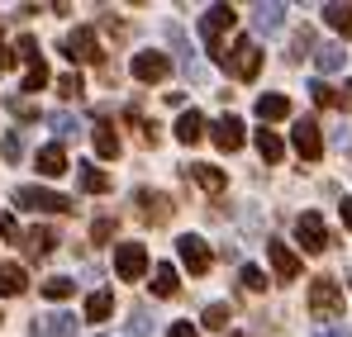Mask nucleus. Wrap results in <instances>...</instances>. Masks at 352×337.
I'll use <instances>...</instances> for the list:
<instances>
[{"label": "nucleus", "instance_id": "5701e85b", "mask_svg": "<svg viewBox=\"0 0 352 337\" xmlns=\"http://www.w3.org/2000/svg\"><path fill=\"white\" fill-rule=\"evenodd\" d=\"M286 114H291V100H286V95H262V100H257V119H262V124H276V119H286Z\"/></svg>", "mask_w": 352, "mask_h": 337}, {"label": "nucleus", "instance_id": "7ed1b4c3", "mask_svg": "<svg viewBox=\"0 0 352 337\" xmlns=\"http://www.w3.org/2000/svg\"><path fill=\"white\" fill-rule=\"evenodd\" d=\"M224 71H234L238 81H257V71H262V48H257V38H238L234 48L224 53Z\"/></svg>", "mask_w": 352, "mask_h": 337}, {"label": "nucleus", "instance_id": "a211bd4d", "mask_svg": "<svg viewBox=\"0 0 352 337\" xmlns=\"http://www.w3.org/2000/svg\"><path fill=\"white\" fill-rule=\"evenodd\" d=\"M29 290V276H24V266L19 262H0V294H24Z\"/></svg>", "mask_w": 352, "mask_h": 337}, {"label": "nucleus", "instance_id": "412c9836", "mask_svg": "<svg viewBox=\"0 0 352 337\" xmlns=\"http://www.w3.org/2000/svg\"><path fill=\"white\" fill-rule=\"evenodd\" d=\"M110 314H115V294H110V290H91V294H86V318H91V323H105Z\"/></svg>", "mask_w": 352, "mask_h": 337}, {"label": "nucleus", "instance_id": "cd10ccee", "mask_svg": "<svg viewBox=\"0 0 352 337\" xmlns=\"http://www.w3.org/2000/svg\"><path fill=\"white\" fill-rule=\"evenodd\" d=\"M10 53H14V62H19V57H24V62H29V67H38V62H43V57H38V38H34V34H19V38H14V48H10Z\"/></svg>", "mask_w": 352, "mask_h": 337}, {"label": "nucleus", "instance_id": "e433bc0d", "mask_svg": "<svg viewBox=\"0 0 352 337\" xmlns=\"http://www.w3.org/2000/svg\"><path fill=\"white\" fill-rule=\"evenodd\" d=\"M238 281H243V290H252V294H257V290H267V271H262V266H243V271H238Z\"/></svg>", "mask_w": 352, "mask_h": 337}, {"label": "nucleus", "instance_id": "9b49d317", "mask_svg": "<svg viewBox=\"0 0 352 337\" xmlns=\"http://www.w3.org/2000/svg\"><path fill=\"white\" fill-rule=\"evenodd\" d=\"M267 262H272L276 281H295V276H300V257H295L281 237H267Z\"/></svg>", "mask_w": 352, "mask_h": 337}, {"label": "nucleus", "instance_id": "c756f323", "mask_svg": "<svg viewBox=\"0 0 352 337\" xmlns=\"http://www.w3.org/2000/svg\"><path fill=\"white\" fill-rule=\"evenodd\" d=\"M314 57H319V71H343V62H348L343 43H333V48H314Z\"/></svg>", "mask_w": 352, "mask_h": 337}, {"label": "nucleus", "instance_id": "4be33fe9", "mask_svg": "<svg viewBox=\"0 0 352 337\" xmlns=\"http://www.w3.org/2000/svg\"><path fill=\"white\" fill-rule=\"evenodd\" d=\"M153 294H157V299H172L176 294V266L172 262H157V266H153Z\"/></svg>", "mask_w": 352, "mask_h": 337}, {"label": "nucleus", "instance_id": "a18cd8bd", "mask_svg": "<svg viewBox=\"0 0 352 337\" xmlns=\"http://www.w3.org/2000/svg\"><path fill=\"white\" fill-rule=\"evenodd\" d=\"M167 337H200V333H195L190 323H172V328H167Z\"/></svg>", "mask_w": 352, "mask_h": 337}, {"label": "nucleus", "instance_id": "473e14b6", "mask_svg": "<svg viewBox=\"0 0 352 337\" xmlns=\"http://www.w3.org/2000/svg\"><path fill=\"white\" fill-rule=\"evenodd\" d=\"M229 318H234V309H229V304H210L200 323H205V328H214V333H224V328H229Z\"/></svg>", "mask_w": 352, "mask_h": 337}, {"label": "nucleus", "instance_id": "7c9ffc66", "mask_svg": "<svg viewBox=\"0 0 352 337\" xmlns=\"http://www.w3.org/2000/svg\"><path fill=\"white\" fill-rule=\"evenodd\" d=\"M309 53H314V29L305 24V29H295V38H291V62H305Z\"/></svg>", "mask_w": 352, "mask_h": 337}, {"label": "nucleus", "instance_id": "6ab92c4d", "mask_svg": "<svg viewBox=\"0 0 352 337\" xmlns=\"http://www.w3.org/2000/svg\"><path fill=\"white\" fill-rule=\"evenodd\" d=\"M176 138H181L186 148H190V143H200V138H205V114H200V110H186L181 119H176Z\"/></svg>", "mask_w": 352, "mask_h": 337}, {"label": "nucleus", "instance_id": "09e8293b", "mask_svg": "<svg viewBox=\"0 0 352 337\" xmlns=\"http://www.w3.org/2000/svg\"><path fill=\"white\" fill-rule=\"evenodd\" d=\"M338 143L348 148V157H352V133H348V128H338Z\"/></svg>", "mask_w": 352, "mask_h": 337}, {"label": "nucleus", "instance_id": "3c124183", "mask_svg": "<svg viewBox=\"0 0 352 337\" xmlns=\"http://www.w3.org/2000/svg\"><path fill=\"white\" fill-rule=\"evenodd\" d=\"M348 285H352V266H348Z\"/></svg>", "mask_w": 352, "mask_h": 337}, {"label": "nucleus", "instance_id": "c85d7f7f", "mask_svg": "<svg viewBox=\"0 0 352 337\" xmlns=\"http://www.w3.org/2000/svg\"><path fill=\"white\" fill-rule=\"evenodd\" d=\"M129 337H153V318H148V304H133V309H129Z\"/></svg>", "mask_w": 352, "mask_h": 337}, {"label": "nucleus", "instance_id": "6e6552de", "mask_svg": "<svg viewBox=\"0 0 352 337\" xmlns=\"http://www.w3.org/2000/svg\"><path fill=\"white\" fill-rule=\"evenodd\" d=\"M129 71H133V81H143V86H157V81H167L172 62H167V53H133Z\"/></svg>", "mask_w": 352, "mask_h": 337}, {"label": "nucleus", "instance_id": "37998d69", "mask_svg": "<svg viewBox=\"0 0 352 337\" xmlns=\"http://www.w3.org/2000/svg\"><path fill=\"white\" fill-rule=\"evenodd\" d=\"M333 105L343 114H352V81H343V95H333Z\"/></svg>", "mask_w": 352, "mask_h": 337}, {"label": "nucleus", "instance_id": "aec40b11", "mask_svg": "<svg viewBox=\"0 0 352 337\" xmlns=\"http://www.w3.org/2000/svg\"><path fill=\"white\" fill-rule=\"evenodd\" d=\"M76 185L86 190V195H105L110 190V176L100 167H86V162H76Z\"/></svg>", "mask_w": 352, "mask_h": 337}, {"label": "nucleus", "instance_id": "f3484780", "mask_svg": "<svg viewBox=\"0 0 352 337\" xmlns=\"http://www.w3.org/2000/svg\"><path fill=\"white\" fill-rule=\"evenodd\" d=\"M34 162H38V176H62L67 171V152H62V143H43Z\"/></svg>", "mask_w": 352, "mask_h": 337}, {"label": "nucleus", "instance_id": "39448f33", "mask_svg": "<svg viewBox=\"0 0 352 337\" xmlns=\"http://www.w3.org/2000/svg\"><path fill=\"white\" fill-rule=\"evenodd\" d=\"M115 276L119 281H143L148 276V247L143 242H119L115 247Z\"/></svg>", "mask_w": 352, "mask_h": 337}, {"label": "nucleus", "instance_id": "8fccbe9b", "mask_svg": "<svg viewBox=\"0 0 352 337\" xmlns=\"http://www.w3.org/2000/svg\"><path fill=\"white\" fill-rule=\"evenodd\" d=\"M224 337H248V333H224Z\"/></svg>", "mask_w": 352, "mask_h": 337}, {"label": "nucleus", "instance_id": "2eb2a0df", "mask_svg": "<svg viewBox=\"0 0 352 337\" xmlns=\"http://www.w3.org/2000/svg\"><path fill=\"white\" fill-rule=\"evenodd\" d=\"M19 237H24V252H29V257H48V252L62 242L53 228H38V224L29 228V233H19Z\"/></svg>", "mask_w": 352, "mask_h": 337}, {"label": "nucleus", "instance_id": "f704fd0d", "mask_svg": "<svg viewBox=\"0 0 352 337\" xmlns=\"http://www.w3.org/2000/svg\"><path fill=\"white\" fill-rule=\"evenodd\" d=\"M48 124H53L58 138H72V133H76V114H67V110H53V114H48Z\"/></svg>", "mask_w": 352, "mask_h": 337}, {"label": "nucleus", "instance_id": "f8f14e48", "mask_svg": "<svg viewBox=\"0 0 352 337\" xmlns=\"http://www.w3.org/2000/svg\"><path fill=\"white\" fill-rule=\"evenodd\" d=\"M133 200H138V214H143L148 224H167V219H172V195H162V190H148V185H143Z\"/></svg>", "mask_w": 352, "mask_h": 337}, {"label": "nucleus", "instance_id": "de8ad7c7", "mask_svg": "<svg viewBox=\"0 0 352 337\" xmlns=\"http://www.w3.org/2000/svg\"><path fill=\"white\" fill-rule=\"evenodd\" d=\"M338 214H343V224L352 228V195H348V200H343V205H338Z\"/></svg>", "mask_w": 352, "mask_h": 337}, {"label": "nucleus", "instance_id": "dca6fc26", "mask_svg": "<svg viewBox=\"0 0 352 337\" xmlns=\"http://www.w3.org/2000/svg\"><path fill=\"white\" fill-rule=\"evenodd\" d=\"M91 138H96V152H100L105 162H115V157H119V148H124V143H119V133H115V124H110V119H100V124L91 128Z\"/></svg>", "mask_w": 352, "mask_h": 337}, {"label": "nucleus", "instance_id": "c9c22d12", "mask_svg": "<svg viewBox=\"0 0 352 337\" xmlns=\"http://www.w3.org/2000/svg\"><path fill=\"white\" fill-rule=\"evenodd\" d=\"M81 91H86V86H81V76H76V71L58 76V95H62V100H81Z\"/></svg>", "mask_w": 352, "mask_h": 337}, {"label": "nucleus", "instance_id": "393cba45", "mask_svg": "<svg viewBox=\"0 0 352 337\" xmlns=\"http://www.w3.org/2000/svg\"><path fill=\"white\" fill-rule=\"evenodd\" d=\"M324 24L338 29L343 38H352V5H324Z\"/></svg>", "mask_w": 352, "mask_h": 337}, {"label": "nucleus", "instance_id": "b1692460", "mask_svg": "<svg viewBox=\"0 0 352 337\" xmlns=\"http://www.w3.org/2000/svg\"><path fill=\"white\" fill-rule=\"evenodd\" d=\"M257 152H262V162H281L286 157V143L272 128H257Z\"/></svg>", "mask_w": 352, "mask_h": 337}, {"label": "nucleus", "instance_id": "4468645a", "mask_svg": "<svg viewBox=\"0 0 352 337\" xmlns=\"http://www.w3.org/2000/svg\"><path fill=\"white\" fill-rule=\"evenodd\" d=\"M252 24H257V34H281L286 29V5H252Z\"/></svg>", "mask_w": 352, "mask_h": 337}, {"label": "nucleus", "instance_id": "9d476101", "mask_svg": "<svg viewBox=\"0 0 352 337\" xmlns=\"http://www.w3.org/2000/svg\"><path fill=\"white\" fill-rule=\"evenodd\" d=\"M205 128H210V138H214L219 152H238L243 138H248V133H243V119H234V114H224V119H214V124H205Z\"/></svg>", "mask_w": 352, "mask_h": 337}, {"label": "nucleus", "instance_id": "ddd939ff", "mask_svg": "<svg viewBox=\"0 0 352 337\" xmlns=\"http://www.w3.org/2000/svg\"><path fill=\"white\" fill-rule=\"evenodd\" d=\"M181 176H186V181H195L205 195H224V185H229V181H224V171L210 167V162H190V167H181Z\"/></svg>", "mask_w": 352, "mask_h": 337}, {"label": "nucleus", "instance_id": "bb28decb", "mask_svg": "<svg viewBox=\"0 0 352 337\" xmlns=\"http://www.w3.org/2000/svg\"><path fill=\"white\" fill-rule=\"evenodd\" d=\"M205 24H210V29H219V34H229V29L238 24V10H234V5H214V10L205 14Z\"/></svg>", "mask_w": 352, "mask_h": 337}, {"label": "nucleus", "instance_id": "f257e3e1", "mask_svg": "<svg viewBox=\"0 0 352 337\" xmlns=\"http://www.w3.org/2000/svg\"><path fill=\"white\" fill-rule=\"evenodd\" d=\"M309 314L319 323H338L343 318V290H338L333 276H314L309 281Z\"/></svg>", "mask_w": 352, "mask_h": 337}, {"label": "nucleus", "instance_id": "a878e982", "mask_svg": "<svg viewBox=\"0 0 352 337\" xmlns=\"http://www.w3.org/2000/svg\"><path fill=\"white\" fill-rule=\"evenodd\" d=\"M43 337H76V314H48L43 318Z\"/></svg>", "mask_w": 352, "mask_h": 337}, {"label": "nucleus", "instance_id": "ea45409f", "mask_svg": "<svg viewBox=\"0 0 352 337\" xmlns=\"http://www.w3.org/2000/svg\"><path fill=\"white\" fill-rule=\"evenodd\" d=\"M91 237H96V242H110V237H115V219H96V224H91Z\"/></svg>", "mask_w": 352, "mask_h": 337}, {"label": "nucleus", "instance_id": "0eeeda50", "mask_svg": "<svg viewBox=\"0 0 352 337\" xmlns=\"http://www.w3.org/2000/svg\"><path fill=\"white\" fill-rule=\"evenodd\" d=\"M291 143H295V152H300L305 162H319V157H324V133H319L314 119H295Z\"/></svg>", "mask_w": 352, "mask_h": 337}, {"label": "nucleus", "instance_id": "1a4fd4ad", "mask_svg": "<svg viewBox=\"0 0 352 337\" xmlns=\"http://www.w3.org/2000/svg\"><path fill=\"white\" fill-rule=\"evenodd\" d=\"M295 237H300V247H305L309 257H319V252L329 247V228H324L319 214H300V219H295Z\"/></svg>", "mask_w": 352, "mask_h": 337}, {"label": "nucleus", "instance_id": "423d86ee", "mask_svg": "<svg viewBox=\"0 0 352 337\" xmlns=\"http://www.w3.org/2000/svg\"><path fill=\"white\" fill-rule=\"evenodd\" d=\"M62 57H67V62H81V67L100 62V43H96V29H72V34L62 38Z\"/></svg>", "mask_w": 352, "mask_h": 337}, {"label": "nucleus", "instance_id": "c03bdc74", "mask_svg": "<svg viewBox=\"0 0 352 337\" xmlns=\"http://www.w3.org/2000/svg\"><path fill=\"white\" fill-rule=\"evenodd\" d=\"M0 237H19V224H14V214H0Z\"/></svg>", "mask_w": 352, "mask_h": 337}, {"label": "nucleus", "instance_id": "f03ea898", "mask_svg": "<svg viewBox=\"0 0 352 337\" xmlns=\"http://www.w3.org/2000/svg\"><path fill=\"white\" fill-rule=\"evenodd\" d=\"M14 205L29 209V214H72V209H76L67 195H58V190H38V185H19V190H14Z\"/></svg>", "mask_w": 352, "mask_h": 337}, {"label": "nucleus", "instance_id": "49530a36", "mask_svg": "<svg viewBox=\"0 0 352 337\" xmlns=\"http://www.w3.org/2000/svg\"><path fill=\"white\" fill-rule=\"evenodd\" d=\"M10 67H14V53H10V48L0 43V71H10Z\"/></svg>", "mask_w": 352, "mask_h": 337}, {"label": "nucleus", "instance_id": "a19ab883", "mask_svg": "<svg viewBox=\"0 0 352 337\" xmlns=\"http://www.w3.org/2000/svg\"><path fill=\"white\" fill-rule=\"evenodd\" d=\"M309 95H314V105H333V86H329V81H314Z\"/></svg>", "mask_w": 352, "mask_h": 337}, {"label": "nucleus", "instance_id": "79ce46f5", "mask_svg": "<svg viewBox=\"0 0 352 337\" xmlns=\"http://www.w3.org/2000/svg\"><path fill=\"white\" fill-rule=\"evenodd\" d=\"M314 337H352V333H348V323H319Z\"/></svg>", "mask_w": 352, "mask_h": 337}, {"label": "nucleus", "instance_id": "20e7f679", "mask_svg": "<svg viewBox=\"0 0 352 337\" xmlns=\"http://www.w3.org/2000/svg\"><path fill=\"white\" fill-rule=\"evenodd\" d=\"M176 252H181V266H186L190 276H205V271L214 266V252H210V242H205L200 233H181V237H176Z\"/></svg>", "mask_w": 352, "mask_h": 337}, {"label": "nucleus", "instance_id": "2f4dec72", "mask_svg": "<svg viewBox=\"0 0 352 337\" xmlns=\"http://www.w3.org/2000/svg\"><path fill=\"white\" fill-rule=\"evenodd\" d=\"M0 157H5L10 167H14V162L24 157V138H19V128H10V133L0 138Z\"/></svg>", "mask_w": 352, "mask_h": 337}, {"label": "nucleus", "instance_id": "72a5a7b5", "mask_svg": "<svg viewBox=\"0 0 352 337\" xmlns=\"http://www.w3.org/2000/svg\"><path fill=\"white\" fill-rule=\"evenodd\" d=\"M43 294H48V299H67V294H76V281H67V276H48V281H43Z\"/></svg>", "mask_w": 352, "mask_h": 337}, {"label": "nucleus", "instance_id": "4c0bfd02", "mask_svg": "<svg viewBox=\"0 0 352 337\" xmlns=\"http://www.w3.org/2000/svg\"><path fill=\"white\" fill-rule=\"evenodd\" d=\"M48 86V67L38 62V67H29V76H24V91H43Z\"/></svg>", "mask_w": 352, "mask_h": 337}, {"label": "nucleus", "instance_id": "58836bf2", "mask_svg": "<svg viewBox=\"0 0 352 337\" xmlns=\"http://www.w3.org/2000/svg\"><path fill=\"white\" fill-rule=\"evenodd\" d=\"M5 105H10V114H14V119H38V105H29V100H14V95H10Z\"/></svg>", "mask_w": 352, "mask_h": 337}]
</instances>
